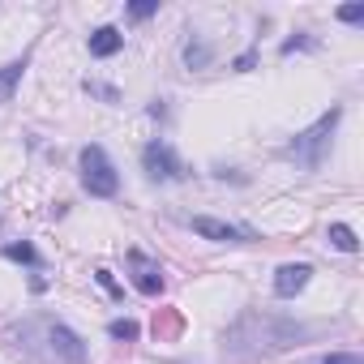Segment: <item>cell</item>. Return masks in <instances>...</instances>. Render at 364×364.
Listing matches in <instances>:
<instances>
[{
	"label": "cell",
	"mask_w": 364,
	"mask_h": 364,
	"mask_svg": "<svg viewBox=\"0 0 364 364\" xmlns=\"http://www.w3.org/2000/svg\"><path fill=\"white\" fill-rule=\"evenodd\" d=\"M82 185H86L90 198H116L120 193V176H116L112 159L103 154V146L82 150Z\"/></svg>",
	"instance_id": "obj_2"
},
{
	"label": "cell",
	"mask_w": 364,
	"mask_h": 364,
	"mask_svg": "<svg viewBox=\"0 0 364 364\" xmlns=\"http://www.w3.org/2000/svg\"><path fill=\"white\" fill-rule=\"evenodd\" d=\"M48 338H52V351H60L69 364H82V360H86V347H82V338H77L73 330H65V326H48Z\"/></svg>",
	"instance_id": "obj_7"
},
{
	"label": "cell",
	"mask_w": 364,
	"mask_h": 364,
	"mask_svg": "<svg viewBox=\"0 0 364 364\" xmlns=\"http://www.w3.org/2000/svg\"><path fill=\"white\" fill-rule=\"evenodd\" d=\"M338 120H343V107H330L313 129H304L291 146H287V154L296 159V163H304V167H321V159H326V146H330V137H334V129H338Z\"/></svg>",
	"instance_id": "obj_1"
},
{
	"label": "cell",
	"mask_w": 364,
	"mask_h": 364,
	"mask_svg": "<svg viewBox=\"0 0 364 364\" xmlns=\"http://www.w3.org/2000/svg\"><path fill=\"white\" fill-rule=\"evenodd\" d=\"M129 270H133V287L141 291V296H159L163 291V270H159V262H150L146 253H129Z\"/></svg>",
	"instance_id": "obj_4"
},
{
	"label": "cell",
	"mask_w": 364,
	"mask_h": 364,
	"mask_svg": "<svg viewBox=\"0 0 364 364\" xmlns=\"http://www.w3.org/2000/svg\"><path fill=\"white\" fill-rule=\"evenodd\" d=\"M206 56H210V52H206L202 43H198V48H193V43L185 48V60H189V65H206Z\"/></svg>",
	"instance_id": "obj_16"
},
{
	"label": "cell",
	"mask_w": 364,
	"mask_h": 364,
	"mask_svg": "<svg viewBox=\"0 0 364 364\" xmlns=\"http://www.w3.org/2000/svg\"><path fill=\"white\" fill-rule=\"evenodd\" d=\"M141 167H146L150 180H180V176H185V163L176 159V150L167 141H150L141 150Z\"/></svg>",
	"instance_id": "obj_3"
},
{
	"label": "cell",
	"mask_w": 364,
	"mask_h": 364,
	"mask_svg": "<svg viewBox=\"0 0 364 364\" xmlns=\"http://www.w3.org/2000/svg\"><path fill=\"white\" fill-rule=\"evenodd\" d=\"M317 364H364V360L351 355V351H334V355H326V360H317Z\"/></svg>",
	"instance_id": "obj_15"
},
{
	"label": "cell",
	"mask_w": 364,
	"mask_h": 364,
	"mask_svg": "<svg viewBox=\"0 0 364 364\" xmlns=\"http://www.w3.org/2000/svg\"><path fill=\"white\" fill-rule=\"evenodd\" d=\"M338 22H351V26L364 22V5H343V9H338Z\"/></svg>",
	"instance_id": "obj_14"
},
{
	"label": "cell",
	"mask_w": 364,
	"mask_h": 364,
	"mask_svg": "<svg viewBox=\"0 0 364 364\" xmlns=\"http://www.w3.org/2000/svg\"><path fill=\"white\" fill-rule=\"evenodd\" d=\"M5 257L9 262H26V266H39V253H35V245H5Z\"/></svg>",
	"instance_id": "obj_11"
},
{
	"label": "cell",
	"mask_w": 364,
	"mask_h": 364,
	"mask_svg": "<svg viewBox=\"0 0 364 364\" xmlns=\"http://www.w3.org/2000/svg\"><path fill=\"white\" fill-rule=\"evenodd\" d=\"M120 48H124V35H120L116 26H99V31L90 35V56H99V60L116 56Z\"/></svg>",
	"instance_id": "obj_8"
},
{
	"label": "cell",
	"mask_w": 364,
	"mask_h": 364,
	"mask_svg": "<svg viewBox=\"0 0 364 364\" xmlns=\"http://www.w3.org/2000/svg\"><path fill=\"white\" fill-rule=\"evenodd\" d=\"M330 245L343 249V253H355V249H360V240H355V232H351L347 223H334V228H330Z\"/></svg>",
	"instance_id": "obj_10"
},
{
	"label": "cell",
	"mask_w": 364,
	"mask_h": 364,
	"mask_svg": "<svg viewBox=\"0 0 364 364\" xmlns=\"http://www.w3.org/2000/svg\"><path fill=\"white\" fill-rule=\"evenodd\" d=\"M95 274H99V283H103V287H107L112 296H120V287H116V279H112V270H95Z\"/></svg>",
	"instance_id": "obj_17"
},
{
	"label": "cell",
	"mask_w": 364,
	"mask_h": 364,
	"mask_svg": "<svg viewBox=\"0 0 364 364\" xmlns=\"http://www.w3.org/2000/svg\"><path fill=\"white\" fill-rule=\"evenodd\" d=\"M154 9H159V0H137V5H129V14H133L137 22H146V18H150Z\"/></svg>",
	"instance_id": "obj_13"
},
{
	"label": "cell",
	"mask_w": 364,
	"mask_h": 364,
	"mask_svg": "<svg viewBox=\"0 0 364 364\" xmlns=\"http://www.w3.org/2000/svg\"><path fill=\"white\" fill-rule=\"evenodd\" d=\"M22 73H26V56L0 69V103H9V99H14V90H18V82H22Z\"/></svg>",
	"instance_id": "obj_9"
},
{
	"label": "cell",
	"mask_w": 364,
	"mask_h": 364,
	"mask_svg": "<svg viewBox=\"0 0 364 364\" xmlns=\"http://www.w3.org/2000/svg\"><path fill=\"white\" fill-rule=\"evenodd\" d=\"M107 334H112V338H124V343H133V338H137V321H129V317H116V321L107 326Z\"/></svg>",
	"instance_id": "obj_12"
},
{
	"label": "cell",
	"mask_w": 364,
	"mask_h": 364,
	"mask_svg": "<svg viewBox=\"0 0 364 364\" xmlns=\"http://www.w3.org/2000/svg\"><path fill=\"white\" fill-rule=\"evenodd\" d=\"M198 236H206V240H223V245H245V232L240 228H232V223H223V219H210V215H198L193 223H189Z\"/></svg>",
	"instance_id": "obj_6"
},
{
	"label": "cell",
	"mask_w": 364,
	"mask_h": 364,
	"mask_svg": "<svg viewBox=\"0 0 364 364\" xmlns=\"http://www.w3.org/2000/svg\"><path fill=\"white\" fill-rule=\"evenodd\" d=\"M309 266L304 262H291V266H279V274H274V296H283V300H291V296H300L304 287H309Z\"/></svg>",
	"instance_id": "obj_5"
}]
</instances>
